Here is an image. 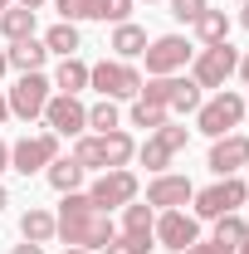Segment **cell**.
<instances>
[{
	"label": "cell",
	"instance_id": "cell-29",
	"mask_svg": "<svg viewBox=\"0 0 249 254\" xmlns=\"http://www.w3.org/2000/svg\"><path fill=\"white\" fill-rule=\"evenodd\" d=\"M73 161H78L83 171H103V152H98V132H83V137H73Z\"/></svg>",
	"mask_w": 249,
	"mask_h": 254
},
{
	"label": "cell",
	"instance_id": "cell-30",
	"mask_svg": "<svg viewBox=\"0 0 249 254\" xmlns=\"http://www.w3.org/2000/svg\"><path fill=\"white\" fill-rule=\"evenodd\" d=\"M54 10H59V20H68V25L98 20V0H54Z\"/></svg>",
	"mask_w": 249,
	"mask_h": 254
},
{
	"label": "cell",
	"instance_id": "cell-26",
	"mask_svg": "<svg viewBox=\"0 0 249 254\" xmlns=\"http://www.w3.org/2000/svg\"><path fill=\"white\" fill-rule=\"evenodd\" d=\"M176 78L181 73H166V78H142V103H156V108H171V93H176Z\"/></svg>",
	"mask_w": 249,
	"mask_h": 254
},
{
	"label": "cell",
	"instance_id": "cell-15",
	"mask_svg": "<svg viewBox=\"0 0 249 254\" xmlns=\"http://www.w3.org/2000/svg\"><path fill=\"white\" fill-rule=\"evenodd\" d=\"M108 49H113L123 64L142 59V49H147V30H142V25H132V20H123V25H113V39H108Z\"/></svg>",
	"mask_w": 249,
	"mask_h": 254
},
{
	"label": "cell",
	"instance_id": "cell-46",
	"mask_svg": "<svg viewBox=\"0 0 249 254\" xmlns=\"http://www.w3.org/2000/svg\"><path fill=\"white\" fill-rule=\"evenodd\" d=\"M240 5H245V0H240Z\"/></svg>",
	"mask_w": 249,
	"mask_h": 254
},
{
	"label": "cell",
	"instance_id": "cell-18",
	"mask_svg": "<svg viewBox=\"0 0 249 254\" xmlns=\"http://www.w3.org/2000/svg\"><path fill=\"white\" fill-rule=\"evenodd\" d=\"M49 83H54L59 93H73V98H78L83 88H88V64L78 59V54H73V59H59V68H54Z\"/></svg>",
	"mask_w": 249,
	"mask_h": 254
},
{
	"label": "cell",
	"instance_id": "cell-5",
	"mask_svg": "<svg viewBox=\"0 0 249 254\" xmlns=\"http://www.w3.org/2000/svg\"><path fill=\"white\" fill-rule=\"evenodd\" d=\"M142 59H147V78H166V73H181L195 59V44L186 34H161V39H147Z\"/></svg>",
	"mask_w": 249,
	"mask_h": 254
},
{
	"label": "cell",
	"instance_id": "cell-31",
	"mask_svg": "<svg viewBox=\"0 0 249 254\" xmlns=\"http://www.w3.org/2000/svg\"><path fill=\"white\" fill-rule=\"evenodd\" d=\"M205 10H210L205 0H171V20H181V25H195Z\"/></svg>",
	"mask_w": 249,
	"mask_h": 254
},
{
	"label": "cell",
	"instance_id": "cell-37",
	"mask_svg": "<svg viewBox=\"0 0 249 254\" xmlns=\"http://www.w3.org/2000/svg\"><path fill=\"white\" fill-rule=\"evenodd\" d=\"M5 171H10V147L0 142V176H5Z\"/></svg>",
	"mask_w": 249,
	"mask_h": 254
},
{
	"label": "cell",
	"instance_id": "cell-19",
	"mask_svg": "<svg viewBox=\"0 0 249 254\" xmlns=\"http://www.w3.org/2000/svg\"><path fill=\"white\" fill-rule=\"evenodd\" d=\"M44 49H49V54H59V59H73V54L83 49V34H78V25L59 20L54 30H44Z\"/></svg>",
	"mask_w": 249,
	"mask_h": 254
},
{
	"label": "cell",
	"instance_id": "cell-14",
	"mask_svg": "<svg viewBox=\"0 0 249 254\" xmlns=\"http://www.w3.org/2000/svg\"><path fill=\"white\" fill-rule=\"evenodd\" d=\"M98 152H103V171H113V166H127V161L137 157V142H132L127 127H113V132L98 137Z\"/></svg>",
	"mask_w": 249,
	"mask_h": 254
},
{
	"label": "cell",
	"instance_id": "cell-12",
	"mask_svg": "<svg viewBox=\"0 0 249 254\" xmlns=\"http://www.w3.org/2000/svg\"><path fill=\"white\" fill-rule=\"evenodd\" d=\"M205 166H210L215 176H240V171L249 166V137H245V132H225V137H215Z\"/></svg>",
	"mask_w": 249,
	"mask_h": 254
},
{
	"label": "cell",
	"instance_id": "cell-44",
	"mask_svg": "<svg viewBox=\"0 0 249 254\" xmlns=\"http://www.w3.org/2000/svg\"><path fill=\"white\" fill-rule=\"evenodd\" d=\"M235 254H249V240H245V245H240V250H235Z\"/></svg>",
	"mask_w": 249,
	"mask_h": 254
},
{
	"label": "cell",
	"instance_id": "cell-20",
	"mask_svg": "<svg viewBox=\"0 0 249 254\" xmlns=\"http://www.w3.org/2000/svg\"><path fill=\"white\" fill-rule=\"evenodd\" d=\"M20 235H25L30 245H49V240H54V210L30 205V210L20 215Z\"/></svg>",
	"mask_w": 249,
	"mask_h": 254
},
{
	"label": "cell",
	"instance_id": "cell-10",
	"mask_svg": "<svg viewBox=\"0 0 249 254\" xmlns=\"http://www.w3.org/2000/svg\"><path fill=\"white\" fill-rule=\"evenodd\" d=\"M152 235H156V245H161V250L181 254V250H190V245L200 240V220L186 215V210H156Z\"/></svg>",
	"mask_w": 249,
	"mask_h": 254
},
{
	"label": "cell",
	"instance_id": "cell-25",
	"mask_svg": "<svg viewBox=\"0 0 249 254\" xmlns=\"http://www.w3.org/2000/svg\"><path fill=\"white\" fill-rule=\"evenodd\" d=\"M171 157H176V152H171V147H166V142H161L156 132L147 137V142H142V147H137V161H142V166H147L152 176H161V171L171 166Z\"/></svg>",
	"mask_w": 249,
	"mask_h": 254
},
{
	"label": "cell",
	"instance_id": "cell-3",
	"mask_svg": "<svg viewBox=\"0 0 249 254\" xmlns=\"http://www.w3.org/2000/svg\"><path fill=\"white\" fill-rule=\"evenodd\" d=\"M88 88L98 98H113V103H132V98L142 93V73L123 59H103V64H88Z\"/></svg>",
	"mask_w": 249,
	"mask_h": 254
},
{
	"label": "cell",
	"instance_id": "cell-2",
	"mask_svg": "<svg viewBox=\"0 0 249 254\" xmlns=\"http://www.w3.org/2000/svg\"><path fill=\"white\" fill-rule=\"evenodd\" d=\"M245 113H249L245 98L235 93V88H220L210 103L195 108V132H205V137L215 142V137H225V132H235V127L245 123Z\"/></svg>",
	"mask_w": 249,
	"mask_h": 254
},
{
	"label": "cell",
	"instance_id": "cell-24",
	"mask_svg": "<svg viewBox=\"0 0 249 254\" xmlns=\"http://www.w3.org/2000/svg\"><path fill=\"white\" fill-rule=\"evenodd\" d=\"M127 123H132V127H147V137H152L156 127L171 123V113H166V108H156V103H142V98H132V108H127Z\"/></svg>",
	"mask_w": 249,
	"mask_h": 254
},
{
	"label": "cell",
	"instance_id": "cell-32",
	"mask_svg": "<svg viewBox=\"0 0 249 254\" xmlns=\"http://www.w3.org/2000/svg\"><path fill=\"white\" fill-rule=\"evenodd\" d=\"M98 20H113V25L132 20V0H98Z\"/></svg>",
	"mask_w": 249,
	"mask_h": 254
},
{
	"label": "cell",
	"instance_id": "cell-16",
	"mask_svg": "<svg viewBox=\"0 0 249 254\" xmlns=\"http://www.w3.org/2000/svg\"><path fill=\"white\" fill-rule=\"evenodd\" d=\"M5 59H10V68H20V73H39L44 68V59H49V49H44V39H15L10 49H5Z\"/></svg>",
	"mask_w": 249,
	"mask_h": 254
},
{
	"label": "cell",
	"instance_id": "cell-34",
	"mask_svg": "<svg viewBox=\"0 0 249 254\" xmlns=\"http://www.w3.org/2000/svg\"><path fill=\"white\" fill-rule=\"evenodd\" d=\"M181 254H235L230 245H220V240H195L190 250H181Z\"/></svg>",
	"mask_w": 249,
	"mask_h": 254
},
{
	"label": "cell",
	"instance_id": "cell-27",
	"mask_svg": "<svg viewBox=\"0 0 249 254\" xmlns=\"http://www.w3.org/2000/svg\"><path fill=\"white\" fill-rule=\"evenodd\" d=\"M118 123H123V113H118V103H113V98H98L93 108H88V132H98V137H103V132H113Z\"/></svg>",
	"mask_w": 249,
	"mask_h": 254
},
{
	"label": "cell",
	"instance_id": "cell-1",
	"mask_svg": "<svg viewBox=\"0 0 249 254\" xmlns=\"http://www.w3.org/2000/svg\"><path fill=\"white\" fill-rule=\"evenodd\" d=\"M113 215L98 210L88 200V190H68L59 200V215H54V240H63V250H88L98 254L108 240H113Z\"/></svg>",
	"mask_w": 249,
	"mask_h": 254
},
{
	"label": "cell",
	"instance_id": "cell-21",
	"mask_svg": "<svg viewBox=\"0 0 249 254\" xmlns=\"http://www.w3.org/2000/svg\"><path fill=\"white\" fill-rule=\"evenodd\" d=\"M190 30H195V39H200V49L225 44V39H230V15H225V10H205V15H200Z\"/></svg>",
	"mask_w": 249,
	"mask_h": 254
},
{
	"label": "cell",
	"instance_id": "cell-11",
	"mask_svg": "<svg viewBox=\"0 0 249 254\" xmlns=\"http://www.w3.org/2000/svg\"><path fill=\"white\" fill-rule=\"evenodd\" d=\"M44 123L54 137H83L88 132V108H83V98L73 93H54L44 103Z\"/></svg>",
	"mask_w": 249,
	"mask_h": 254
},
{
	"label": "cell",
	"instance_id": "cell-45",
	"mask_svg": "<svg viewBox=\"0 0 249 254\" xmlns=\"http://www.w3.org/2000/svg\"><path fill=\"white\" fill-rule=\"evenodd\" d=\"M63 254H88V250H63Z\"/></svg>",
	"mask_w": 249,
	"mask_h": 254
},
{
	"label": "cell",
	"instance_id": "cell-39",
	"mask_svg": "<svg viewBox=\"0 0 249 254\" xmlns=\"http://www.w3.org/2000/svg\"><path fill=\"white\" fill-rule=\"evenodd\" d=\"M5 205H10V190L0 186V215H5Z\"/></svg>",
	"mask_w": 249,
	"mask_h": 254
},
{
	"label": "cell",
	"instance_id": "cell-38",
	"mask_svg": "<svg viewBox=\"0 0 249 254\" xmlns=\"http://www.w3.org/2000/svg\"><path fill=\"white\" fill-rule=\"evenodd\" d=\"M240 25H245V30H249V0H245V5H240Z\"/></svg>",
	"mask_w": 249,
	"mask_h": 254
},
{
	"label": "cell",
	"instance_id": "cell-9",
	"mask_svg": "<svg viewBox=\"0 0 249 254\" xmlns=\"http://www.w3.org/2000/svg\"><path fill=\"white\" fill-rule=\"evenodd\" d=\"M54 157H59V137L44 127V132H34V137H20V142L10 147V171H20V176H34V171H44Z\"/></svg>",
	"mask_w": 249,
	"mask_h": 254
},
{
	"label": "cell",
	"instance_id": "cell-17",
	"mask_svg": "<svg viewBox=\"0 0 249 254\" xmlns=\"http://www.w3.org/2000/svg\"><path fill=\"white\" fill-rule=\"evenodd\" d=\"M83 176H88V171H83V166H78L73 157H54L49 166H44V181H49V186L59 190V195L78 190V186H83Z\"/></svg>",
	"mask_w": 249,
	"mask_h": 254
},
{
	"label": "cell",
	"instance_id": "cell-23",
	"mask_svg": "<svg viewBox=\"0 0 249 254\" xmlns=\"http://www.w3.org/2000/svg\"><path fill=\"white\" fill-rule=\"evenodd\" d=\"M0 34L15 44V39H30L34 34V10H25V5H10L5 15H0Z\"/></svg>",
	"mask_w": 249,
	"mask_h": 254
},
{
	"label": "cell",
	"instance_id": "cell-28",
	"mask_svg": "<svg viewBox=\"0 0 249 254\" xmlns=\"http://www.w3.org/2000/svg\"><path fill=\"white\" fill-rule=\"evenodd\" d=\"M215 240L230 245V250H240V245L249 240V220H240V210H235V215H220L215 220Z\"/></svg>",
	"mask_w": 249,
	"mask_h": 254
},
{
	"label": "cell",
	"instance_id": "cell-41",
	"mask_svg": "<svg viewBox=\"0 0 249 254\" xmlns=\"http://www.w3.org/2000/svg\"><path fill=\"white\" fill-rule=\"evenodd\" d=\"M15 5H25V10H39V5H44V0H15Z\"/></svg>",
	"mask_w": 249,
	"mask_h": 254
},
{
	"label": "cell",
	"instance_id": "cell-4",
	"mask_svg": "<svg viewBox=\"0 0 249 254\" xmlns=\"http://www.w3.org/2000/svg\"><path fill=\"white\" fill-rule=\"evenodd\" d=\"M190 200H195V220H220V215H235V210L249 200V186L240 181V176H220L215 186L195 190Z\"/></svg>",
	"mask_w": 249,
	"mask_h": 254
},
{
	"label": "cell",
	"instance_id": "cell-8",
	"mask_svg": "<svg viewBox=\"0 0 249 254\" xmlns=\"http://www.w3.org/2000/svg\"><path fill=\"white\" fill-rule=\"evenodd\" d=\"M137 190H142V186H137V176H132L127 166H113V171H98V181L88 186V200H93L98 210L113 215V210H123V205L137 200Z\"/></svg>",
	"mask_w": 249,
	"mask_h": 254
},
{
	"label": "cell",
	"instance_id": "cell-33",
	"mask_svg": "<svg viewBox=\"0 0 249 254\" xmlns=\"http://www.w3.org/2000/svg\"><path fill=\"white\" fill-rule=\"evenodd\" d=\"M156 137H161V142H166L171 152H181V147L190 142V127H176V123H166V127H156Z\"/></svg>",
	"mask_w": 249,
	"mask_h": 254
},
{
	"label": "cell",
	"instance_id": "cell-22",
	"mask_svg": "<svg viewBox=\"0 0 249 254\" xmlns=\"http://www.w3.org/2000/svg\"><path fill=\"white\" fill-rule=\"evenodd\" d=\"M205 103V88H195V78H176V93H171V118H195V108Z\"/></svg>",
	"mask_w": 249,
	"mask_h": 254
},
{
	"label": "cell",
	"instance_id": "cell-35",
	"mask_svg": "<svg viewBox=\"0 0 249 254\" xmlns=\"http://www.w3.org/2000/svg\"><path fill=\"white\" fill-rule=\"evenodd\" d=\"M235 73H240V83L249 88V54H240V64H235Z\"/></svg>",
	"mask_w": 249,
	"mask_h": 254
},
{
	"label": "cell",
	"instance_id": "cell-7",
	"mask_svg": "<svg viewBox=\"0 0 249 254\" xmlns=\"http://www.w3.org/2000/svg\"><path fill=\"white\" fill-rule=\"evenodd\" d=\"M49 98H54V83H49L44 68H39V73H20L15 88L5 93V103H10V118L34 123V118H44V103H49Z\"/></svg>",
	"mask_w": 249,
	"mask_h": 254
},
{
	"label": "cell",
	"instance_id": "cell-40",
	"mask_svg": "<svg viewBox=\"0 0 249 254\" xmlns=\"http://www.w3.org/2000/svg\"><path fill=\"white\" fill-rule=\"evenodd\" d=\"M5 73H10V59H5V49H0V78H5Z\"/></svg>",
	"mask_w": 249,
	"mask_h": 254
},
{
	"label": "cell",
	"instance_id": "cell-13",
	"mask_svg": "<svg viewBox=\"0 0 249 254\" xmlns=\"http://www.w3.org/2000/svg\"><path fill=\"white\" fill-rule=\"evenodd\" d=\"M190 195H195V186H190L186 176L161 171V176H152V186H147V205H152V210H181Z\"/></svg>",
	"mask_w": 249,
	"mask_h": 254
},
{
	"label": "cell",
	"instance_id": "cell-42",
	"mask_svg": "<svg viewBox=\"0 0 249 254\" xmlns=\"http://www.w3.org/2000/svg\"><path fill=\"white\" fill-rule=\"evenodd\" d=\"M5 118H10V103H5V98H0V123H5Z\"/></svg>",
	"mask_w": 249,
	"mask_h": 254
},
{
	"label": "cell",
	"instance_id": "cell-6",
	"mask_svg": "<svg viewBox=\"0 0 249 254\" xmlns=\"http://www.w3.org/2000/svg\"><path fill=\"white\" fill-rule=\"evenodd\" d=\"M235 64H240V49L225 39V44H210V49H200L195 59H190V78H195V88H225L230 83V73H235Z\"/></svg>",
	"mask_w": 249,
	"mask_h": 254
},
{
	"label": "cell",
	"instance_id": "cell-43",
	"mask_svg": "<svg viewBox=\"0 0 249 254\" xmlns=\"http://www.w3.org/2000/svg\"><path fill=\"white\" fill-rule=\"evenodd\" d=\"M10 5H15V0H0V15H5V10H10Z\"/></svg>",
	"mask_w": 249,
	"mask_h": 254
},
{
	"label": "cell",
	"instance_id": "cell-36",
	"mask_svg": "<svg viewBox=\"0 0 249 254\" xmlns=\"http://www.w3.org/2000/svg\"><path fill=\"white\" fill-rule=\"evenodd\" d=\"M10 254H44V245H30V240H25V245H15Z\"/></svg>",
	"mask_w": 249,
	"mask_h": 254
}]
</instances>
